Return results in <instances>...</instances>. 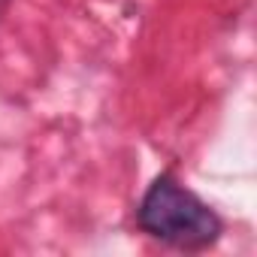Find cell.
Listing matches in <instances>:
<instances>
[{
	"label": "cell",
	"instance_id": "cell-2",
	"mask_svg": "<svg viewBox=\"0 0 257 257\" xmlns=\"http://www.w3.org/2000/svg\"><path fill=\"white\" fill-rule=\"evenodd\" d=\"M7 4H10V0H0V16H4V10H7Z\"/></svg>",
	"mask_w": 257,
	"mask_h": 257
},
{
	"label": "cell",
	"instance_id": "cell-1",
	"mask_svg": "<svg viewBox=\"0 0 257 257\" xmlns=\"http://www.w3.org/2000/svg\"><path fill=\"white\" fill-rule=\"evenodd\" d=\"M137 224L152 239L185 251L212 248L224 233L218 212L170 173L158 176L143 194L137 209Z\"/></svg>",
	"mask_w": 257,
	"mask_h": 257
}]
</instances>
